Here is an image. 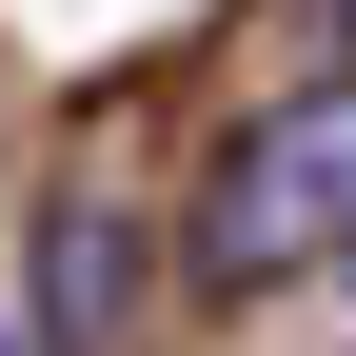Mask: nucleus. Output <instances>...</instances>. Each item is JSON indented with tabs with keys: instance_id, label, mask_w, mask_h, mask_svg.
<instances>
[{
	"instance_id": "f257e3e1",
	"label": "nucleus",
	"mask_w": 356,
	"mask_h": 356,
	"mask_svg": "<svg viewBox=\"0 0 356 356\" xmlns=\"http://www.w3.org/2000/svg\"><path fill=\"white\" fill-rule=\"evenodd\" d=\"M356 238V79H297L277 119H238L198 178V277L218 297H277V277H317V257Z\"/></svg>"
},
{
	"instance_id": "f03ea898",
	"label": "nucleus",
	"mask_w": 356,
	"mask_h": 356,
	"mask_svg": "<svg viewBox=\"0 0 356 356\" xmlns=\"http://www.w3.org/2000/svg\"><path fill=\"white\" fill-rule=\"evenodd\" d=\"M20 317H40V356H119V317H139V218H119V198H60Z\"/></svg>"
},
{
	"instance_id": "7ed1b4c3",
	"label": "nucleus",
	"mask_w": 356,
	"mask_h": 356,
	"mask_svg": "<svg viewBox=\"0 0 356 356\" xmlns=\"http://www.w3.org/2000/svg\"><path fill=\"white\" fill-rule=\"evenodd\" d=\"M0 356H40V317H0Z\"/></svg>"
}]
</instances>
